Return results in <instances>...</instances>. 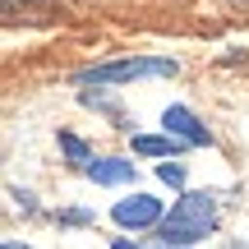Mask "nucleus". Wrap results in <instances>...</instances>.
Here are the masks:
<instances>
[{"mask_svg":"<svg viewBox=\"0 0 249 249\" xmlns=\"http://www.w3.org/2000/svg\"><path fill=\"white\" fill-rule=\"evenodd\" d=\"M111 222H116L120 231H148V226H161V222H166V208H161V198H152V194H143V189H134L129 198H116Z\"/></svg>","mask_w":249,"mask_h":249,"instance_id":"obj_3","label":"nucleus"},{"mask_svg":"<svg viewBox=\"0 0 249 249\" xmlns=\"http://www.w3.org/2000/svg\"><path fill=\"white\" fill-rule=\"evenodd\" d=\"M171 74H180V60H166V55H134V60H107V65H92V70H79L74 83H79V88H116V83L171 79Z\"/></svg>","mask_w":249,"mask_h":249,"instance_id":"obj_2","label":"nucleus"},{"mask_svg":"<svg viewBox=\"0 0 249 249\" xmlns=\"http://www.w3.org/2000/svg\"><path fill=\"white\" fill-rule=\"evenodd\" d=\"M129 143H134V152L139 157H180L185 152V143L180 139H171V134H129Z\"/></svg>","mask_w":249,"mask_h":249,"instance_id":"obj_6","label":"nucleus"},{"mask_svg":"<svg viewBox=\"0 0 249 249\" xmlns=\"http://www.w3.org/2000/svg\"><path fill=\"white\" fill-rule=\"evenodd\" d=\"M60 222H70V226H88L92 213H88V208H74V213H60Z\"/></svg>","mask_w":249,"mask_h":249,"instance_id":"obj_9","label":"nucleus"},{"mask_svg":"<svg viewBox=\"0 0 249 249\" xmlns=\"http://www.w3.org/2000/svg\"><path fill=\"white\" fill-rule=\"evenodd\" d=\"M83 176H88L92 185H129V180H134V161H124V157H97Z\"/></svg>","mask_w":249,"mask_h":249,"instance_id":"obj_5","label":"nucleus"},{"mask_svg":"<svg viewBox=\"0 0 249 249\" xmlns=\"http://www.w3.org/2000/svg\"><path fill=\"white\" fill-rule=\"evenodd\" d=\"M5 249H28V245H18V240H5Z\"/></svg>","mask_w":249,"mask_h":249,"instance_id":"obj_11","label":"nucleus"},{"mask_svg":"<svg viewBox=\"0 0 249 249\" xmlns=\"http://www.w3.org/2000/svg\"><path fill=\"white\" fill-rule=\"evenodd\" d=\"M157 180L161 185H185V166H180V161H157Z\"/></svg>","mask_w":249,"mask_h":249,"instance_id":"obj_8","label":"nucleus"},{"mask_svg":"<svg viewBox=\"0 0 249 249\" xmlns=\"http://www.w3.org/2000/svg\"><path fill=\"white\" fill-rule=\"evenodd\" d=\"M161 129H166L171 139H180L185 148H213V134L198 124V116H194L189 107H180V102L161 111Z\"/></svg>","mask_w":249,"mask_h":249,"instance_id":"obj_4","label":"nucleus"},{"mask_svg":"<svg viewBox=\"0 0 249 249\" xmlns=\"http://www.w3.org/2000/svg\"><path fill=\"white\" fill-rule=\"evenodd\" d=\"M55 143H60V152H65V157L74 161V166H83V171H88L92 161H97V157H92V148H88V143L79 139V134H60Z\"/></svg>","mask_w":249,"mask_h":249,"instance_id":"obj_7","label":"nucleus"},{"mask_svg":"<svg viewBox=\"0 0 249 249\" xmlns=\"http://www.w3.org/2000/svg\"><path fill=\"white\" fill-rule=\"evenodd\" d=\"M111 249H139V245H129V240H111Z\"/></svg>","mask_w":249,"mask_h":249,"instance_id":"obj_10","label":"nucleus"},{"mask_svg":"<svg viewBox=\"0 0 249 249\" xmlns=\"http://www.w3.org/2000/svg\"><path fill=\"white\" fill-rule=\"evenodd\" d=\"M161 240L166 245H198L208 240V235L217 231V194H208V189H185V194L171 203L166 222L157 226Z\"/></svg>","mask_w":249,"mask_h":249,"instance_id":"obj_1","label":"nucleus"}]
</instances>
